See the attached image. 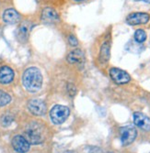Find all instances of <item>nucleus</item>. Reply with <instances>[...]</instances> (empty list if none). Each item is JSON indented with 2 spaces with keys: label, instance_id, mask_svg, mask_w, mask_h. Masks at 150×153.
I'll list each match as a JSON object with an SVG mask.
<instances>
[{
  "label": "nucleus",
  "instance_id": "f257e3e1",
  "mask_svg": "<svg viewBox=\"0 0 150 153\" xmlns=\"http://www.w3.org/2000/svg\"><path fill=\"white\" fill-rule=\"evenodd\" d=\"M22 82L24 87L29 92L35 93L42 88L43 75L38 68L31 67L24 72Z\"/></svg>",
  "mask_w": 150,
  "mask_h": 153
},
{
  "label": "nucleus",
  "instance_id": "f03ea898",
  "mask_svg": "<svg viewBox=\"0 0 150 153\" xmlns=\"http://www.w3.org/2000/svg\"><path fill=\"white\" fill-rule=\"evenodd\" d=\"M68 116H69V108L60 105H54L50 112L51 119L54 124L64 123L68 117Z\"/></svg>",
  "mask_w": 150,
  "mask_h": 153
},
{
  "label": "nucleus",
  "instance_id": "7ed1b4c3",
  "mask_svg": "<svg viewBox=\"0 0 150 153\" xmlns=\"http://www.w3.org/2000/svg\"><path fill=\"white\" fill-rule=\"evenodd\" d=\"M25 138L30 144H40L44 140L43 134L36 125L32 124L25 130Z\"/></svg>",
  "mask_w": 150,
  "mask_h": 153
},
{
  "label": "nucleus",
  "instance_id": "20e7f679",
  "mask_svg": "<svg viewBox=\"0 0 150 153\" xmlns=\"http://www.w3.org/2000/svg\"><path fill=\"white\" fill-rule=\"evenodd\" d=\"M120 134L122 144L124 146H127L134 142L136 136H137V131L134 126H125L121 128Z\"/></svg>",
  "mask_w": 150,
  "mask_h": 153
},
{
  "label": "nucleus",
  "instance_id": "39448f33",
  "mask_svg": "<svg viewBox=\"0 0 150 153\" xmlns=\"http://www.w3.org/2000/svg\"><path fill=\"white\" fill-rule=\"evenodd\" d=\"M110 76L117 85H124L130 81V75L118 68H112L110 70Z\"/></svg>",
  "mask_w": 150,
  "mask_h": 153
},
{
  "label": "nucleus",
  "instance_id": "423d86ee",
  "mask_svg": "<svg viewBox=\"0 0 150 153\" xmlns=\"http://www.w3.org/2000/svg\"><path fill=\"white\" fill-rule=\"evenodd\" d=\"M12 146L17 152L25 153L30 149V143L26 140L25 137L17 135L13 137L12 140Z\"/></svg>",
  "mask_w": 150,
  "mask_h": 153
},
{
  "label": "nucleus",
  "instance_id": "0eeeda50",
  "mask_svg": "<svg viewBox=\"0 0 150 153\" xmlns=\"http://www.w3.org/2000/svg\"><path fill=\"white\" fill-rule=\"evenodd\" d=\"M32 27V23L27 22V21L22 22L20 25V27H18L17 32H16V36H17L18 40L20 41V42H26L29 39Z\"/></svg>",
  "mask_w": 150,
  "mask_h": 153
},
{
  "label": "nucleus",
  "instance_id": "6e6552de",
  "mask_svg": "<svg viewBox=\"0 0 150 153\" xmlns=\"http://www.w3.org/2000/svg\"><path fill=\"white\" fill-rule=\"evenodd\" d=\"M150 19V16L147 13H132L126 18V22L130 25H140V24H146L148 22Z\"/></svg>",
  "mask_w": 150,
  "mask_h": 153
},
{
  "label": "nucleus",
  "instance_id": "1a4fd4ad",
  "mask_svg": "<svg viewBox=\"0 0 150 153\" xmlns=\"http://www.w3.org/2000/svg\"><path fill=\"white\" fill-rule=\"evenodd\" d=\"M134 123L136 127H138L142 130H150V119L145 114L140 112H135L134 114Z\"/></svg>",
  "mask_w": 150,
  "mask_h": 153
},
{
  "label": "nucleus",
  "instance_id": "9d476101",
  "mask_svg": "<svg viewBox=\"0 0 150 153\" xmlns=\"http://www.w3.org/2000/svg\"><path fill=\"white\" fill-rule=\"evenodd\" d=\"M28 107L31 112L35 116H43L46 112V105L44 101L40 99H32L29 102Z\"/></svg>",
  "mask_w": 150,
  "mask_h": 153
},
{
  "label": "nucleus",
  "instance_id": "9b49d317",
  "mask_svg": "<svg viewBox=\"0 0 150 153\" xmlns=\"http://www.w3.org/2000/svg\"><path fill=\"white\" fill-rule=\"evenodd\" d=\"M58 13L52 7H46L42 13V20L47 24H52L59 21Z\"/></svg>",
  "mask_w": 150,
  "mask_h": 153
},
{
  "label": "nucleus",
  "instance_id": "f8f14e48",
  "mask_svg": "<svg viewBox=\"0 0 150 153\" xmlns=\"http://www.w3.org/2000/svg\"><path fill=\"white\" fill-rule=\"evenodd\" d=\"M67 61L72 64H77V65H82L85 62L84 53L80 50H74L70 51L67 55Z\"/></svg>",
  "mask_w": 150,
  "mask_h": 153
},
{
  "label": "nucleus",
  "instance_id": "ddd939ff",
  "mask_svg": "<svg viewBox=\"0 0 150 153\" xmlns=\"http://www.w3.org/2000/svg\"><path fill=\"white\" fill-rule=\"evenodd\" d=\"M14 78V72L12 69L8 66H3L0 68V82L1 83H9Z\"/></svg>",
  "mask_w": 150,
  "mask_h": 153
},
{
  "label": "nucleus",
  "instance_id": "4468645a",
  "mask_svg": "<svg viewBox=\"0 0 150 153\" xmlns=\"http://www.w3.org/2000/svg\"><path fill=\"white\" fill-rule=\"evenodd\" d=\"M3 20L8 24H16L20 21V15L15 9H7L3 14Z\"/></svg>",
  "mask_w": 150,
  "mask_h": 153
},
{
  "label": "nucleus",
  "instance_id": "2eb2a0df",
  "mask_svg": "<svg viewBox=\"0 0 150 153\" xmlns=\"http://www.w3.org/2000/svg\"><path fill=\"white\" fill-rule=\"evenodd\" d=\"M110 44L109 42H104L100 48V61L102 63H105L109 61L110 59Z\"/></svg>",
  "mask_w": 150,
  "mask_h": 153
},
{
  "label": "nucleus",
  "instance_id": "dca6fc26",
  "mask_svg": "<svg viewBox=\"0 0 150 153\" xmlns=\"http://www.w3.org/2000/svg\"><path fill=\"white\" fill-rule=\"evenodd\" d=\"M134 39L139 43H142L146 39V33L143 30H137L134 33Z\"/></svg>",
  "mask_w": 150,
  "mask_h": 153
},
{
  "label": "nucleus",
  "instance_id": "f3484780",
  "mask_svg": "<svg viewBox=\"0 0 150 153\" xmlns=\"http://www.w3.org/2000/svg\"><path fill=\"white\" fill-rule=\"evenodd\" d=\"M11 101V97L8 94L0 90V106H4Z\"/></svg>",
  "mask_w": 150,
  "mask_h": 153
},
{
  "label": "nucleus",
  "instance_id": "a211bd4d",
  "mask_svg": "<svg viewBox=\"0 0 150 153\" xmlns=\"http://www.w3.org/2000/svg\"><path fill=\"white\" fill-rule=\"evenodd\" d=\"M12 122V117L10 116H4L1 119V123L3 126L7 127V126H9Z\"/></svg>",
  "mask_w": 150,
  "mask_h": 153
},
{
  "label": "nucleus",
  "instance_id": "6ab92c4d",
  "mask_svg": "<svg viewBox=\"0 0 150 153\" xmlns=\"http://www.w3.org/2000/svg\"><path fill=\"white\" fill-rule=\"evenodd\" d=\"M68 41H69V43L72 46H76L77 45V39L74 36H70L69 38H68Z\"/></svg>",
  "mask_w": 150,
  "mask_h": 153
},
{
  "label": "nucleus",
  "instance_id": "aec40b11",
  "mask_svg": "<svg viewBox=\"0 0 150 153\" xmlns=\"http://www.w3.org/2000/svg\"><path fill=\"white\" fill-rule=\"evenodd\" d=\"M91 149L88 150V153H101L100 149L98 148H90Z\"/></svg>",
  "mask_w": 150,
  "mask_h": 153
},
{
  "label": "nucleus",
  "instance_id": "412c9836",
  "mask_svg": "<svg viewBox=\"0 0 150 153\" xmlns=\"http://www.w3.org/2000/svg\"><path fill=\"white\" fill-rule=\"evenodd\" d=\"M134 1H143V2H145V3L150 4V0H134Z\"/></svg>",
  "mask_w": 150,
  "mask_h": 153
},
{
  "label": "nucleus",
  "instance_id": "4be33fe9",
  "mask_svg": "<svg viewBox=\"0 0 150 153\" xmlns=\"http://www.w3.org/2000/svg\"><path fill=\"white\" fill-rule=\"evenodd\" d=\"M64 153H76V152H75V151H71V150H67V151H65V152H64Z\"/></svg>",
  "mask_w": 150,
  "mask_h": 153
},
{
  "label": "nucleus",
  "instance_id": "5701e85b",
  "mask_svg": "<svg viewBox=\"0 0 150 153\" xmlns=\"http://www.w3.org/2000/svg\"><path fill=\"white\" fill-rule=\"evenodd\" d=\"M76 1H82V0H76Z\"/></svg>",
  "mask_w": 150,
  "mask_h": 153
},
{
  "label": "nucleus",
  "instance_id": "b1692460",
  "mask_svg": "<svg viewBox=\"0 0 150 153\" xmlns=\"http://www.w3.org/2000/svg\"><path fill=\"white\" fill-rule=\"evenodd\" d=\"M106 153H113V152H106Z\"/></svg>",
  "mask_w": 150,
  "mask_h": 153
}]
</instances>
